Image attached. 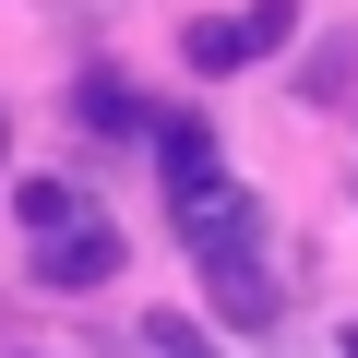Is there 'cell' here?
<instances>
[{
    "instance_id": "1",
    "label": "cell",
    "mask_w": 358,
    "mask_h": 358,
    "mask_svg": "<svg viewBox=\"0 0 358 358\" xmlns=\"http://www.w3.org/2000/svg\"><path fill=\"white\" fill-rule=\"evenodd\" d=\"M167 203H179V239H192L215 310H227V322H263V310H275V275H263V215H251V192H239L227 167H203V179H167Z\"/></svg>"
},
{
    "instance_id": "2",
    "label": "cell",
    "mask_w": 358,
    "mask_h": 358,
    "mask_svg": "<svg viewBox=\"0 0 358 358\" xmlns=\"http://www.w3.org/2000/svg\"><path fill=\"white\" fill-rule=\"evenodd\" d=\"M108 275H120V227H108V215H72V227L36 239V287L84 299V287H108Z\"/></svg>"
},
{
    "instance_id": "3",
    "label": "cell",
    "mask_w": 358,
    "mask_h": 358,
    "mask_svg": "<svg viewBox=\"0 0 358 358\" xmlns=\"http://www.w3.org/2000/svg\"><path fill=\"white\" fill-rule=\"evenodd\" d=\"M287 0H251V13H215V24H192V72H239V60H263V48H287Z\"/></svg>"
},
{
    "instance_id": "4",
    "label": "cell",
    "mask_w": 358,
    "mask_h": 358,
    "mask_svg": "<svg viewBox=\"0 0 358 358\" xmlns=\"http://www.w3.org/2000/svg\"><path fill=\"white\" fill-rule=\"evenodd\" d=\"M155 155H167V179H203L215 167V131L203 120H155Z\"/></svg>"
},
{
    "instance_id": "5",
    "label": "cell",
    "mask_w": 358,
    "mask_h": 358,
    "mask_svg": "<svg viewBox=\"0 0 358 358\" xmlns=\"http://www.w3.org/2000/svg\"><path fill=\"white\" fill-rule=\"evenodd\" d=\"M13 215H24V227H36V239H48V227H72V215H84V203H72V192H60V179H24V192H13Z\"/></svg>"
},
{
    "instance_id": "6",
    "label": "cell",
    "mask_w": 358,
    "mask_h": 358,
    "mask_svg": "<svg viewBox=\"0 0 358 358\" xmlns=\"http://www.w3.org/2000/svg\"><path fill=\"white\" fill-rule=\"evenodd\" d=\"M72 108H84V120H96V131H131V120H143V108H131V84H84V96H72Z\"/></svg>"
},
{
    "instance_id": "7",
    "label": "cell",
    "mask_w": 358,
    "mask_h": 358,
    "mask_svg": "<svg viewBox=\"0 0 358 358\" xmlns=\"http://www.w3.org/2000/svg\"><path fill=\"white\" fill-rule=\"evenodd\" d=\"M143 358H215V346H203L192 322H143Z\"/></svg>"
},
{
    "instance_id": "8",
    "label": "cell",
    "mask_w": 358,
    "mask_h": 358,
    "mask_svg": "<svg viewBox=\"0 0 358 358\" xmlns=\"http://www.w3.org/2000/svg\"><path fill=\"white\" fill-rule=\"evenodd\" d=\"M346 358H358V334H346Z\"/></svg>"
}]
</instances>
